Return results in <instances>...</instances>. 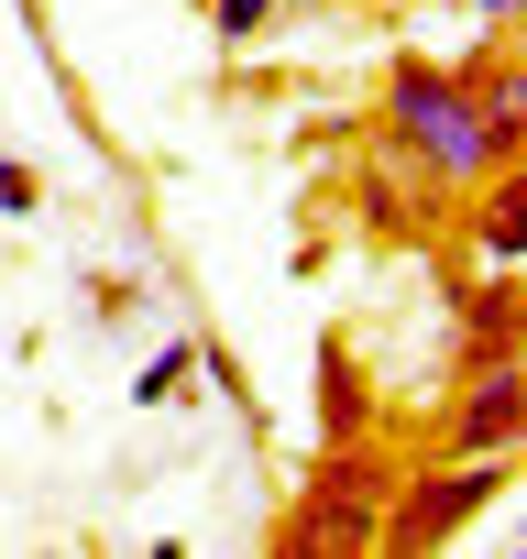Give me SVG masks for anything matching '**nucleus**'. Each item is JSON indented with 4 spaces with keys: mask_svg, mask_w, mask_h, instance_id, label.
I'll use <instances>...</instances> for the list:
<instances>
[{
    "mask_svg": "<svg viewBox=\"0 0 527 559\" xmlns=\"http://www.w3.org/2000/svg\"><path fill=\"white\" fill-rule=\"evenodd\" d=\"M385 154L418 176V187H440V198H461L472 176H494L483 165V121H472V88H461V67H440V56H385Z\"/></svg>",
    "mask_w": 527,
    "mask_h": 559,
    "instance_id": "obj_1",
    "label": "nucleus"
},
{
    "mask_svg": "<svg viewBox=\"0 0 527 559\" xmlns=\"http://www.w3.org/2000/svg\"><path fill=\"white\" fill-rule=\"evenodd\" d=\"M516 483V450H450V472H396L385 515H374V548L418 559V548H450L472 515H494Z\"/></svg>",
    "mask_w": 527,
    "mask_h": 559,
    "instance_id": "obj_2",
    "label": "nucleus"
},
{
    "mask_svg": "<svg viewBox=\"0 0 527 559\" xmlns=\"http://www.w3.org/2000/svg\"><path fill=\"white\" fill-rule=\"evenodd\" d=\"M385 493H396V472H385V450L374 439H330L319 450V472H308V504L286 515V548L297 559H319V548H374V515H385Z\"/></svg>",
    "mask_w": 527,
    "mask_h": 559,
    "instance_id": "obj_3",
    "label": "nucleus"
},
{
    "mask_svg": "<svg viewBox=\"0 0 527 559\" xmlns=\"http://www.w3.org/2000/svg\"><path fill=\"white\" fill-rule=\"evenodd\" d=\"M516 439H527V373H516V352L461 362V395L440 417V450H516Z\"/></svg>",
    "mask_w": 527,
    "mask_h": 559,
    "instance_id": "obj_4",
    "label": "nucleus"
},
{
    "mask_svg": "<svg viewBox=\"0 0 527 559\" xmlns=\"http://www.w3.org/2000/svg\"><path fill=\"white\" fill-rule=\"evenodd\" d=\"M461 88H472V121H483V165H516L527 154V78H516V56L505 45L461 56Z\"/></svg>",
    "mask_w": 527,
    "mask_h": 559,
    "instance_id": "obj_5",
    "label": "nucleus"
},
{
    "mask_svg": "<svg viewBox=\"0 0 527 559\" xmlns=\"http://www.w3.org/2000/svg\"><path fill=\"white\" fill-rule=\"evenodd\" d=\"M516 308H527V297H516V263H483L472 286L450 297V330H461V362H494V352H516V330H527Z\"/></svg>",
    "mask_w": 527,
    "mask_h": 559,
    "instance_id": "obj_6",
    "label": "nucleus"
},
{
    "mask_svg": "<svg viewBox=\"0 0 527 559\" xmlns=\"http://www.w3.org/2000/svg\"><path fill=\"white\" fill-rule=\"evenodd\" d=\"M330 439H374V384H363V362H352L341 330L319 341V450Z\"/></svg>",
    "mask_w": 527,
    "mask_h": 559,
    "instance_id": "obj_7",
    "label": "nucleus"
},
{
    "mask_svg": "<svg viewBox=\"0 0 527 559\" xmlns=\"http://www.w3.org/2000/svg\"><path fill=\"white\" fill-rule=\"evenodd\" d=\"M472 252L483 263H516L527 252V187H516V165L472 176Z\"/></svg>",
    "mask_w": 527,
    "mask_h": 559,
    "instance_id": "obj_8",
    "label": "nucleus"
},
{
    "mask_svg": "<svg viewBox=\"0 0 527 559\" xmlns=\"http://www.w3.org/2000/svg\"><path fill=\"white\" fill-rule=\"evenodd\" d=\"M198 395V341L176 330L165 352H143V373H132V406H187Z\"/></svg>",
    "mask_w": 527,
    "mask_h": 559,
    "instance_id": "obj_9",
    "label": "nucleus"
},
{
    "mask_svg": "<svg viewBox=\"0 0 527 559\" xmlns=\"http://www.w3.org/2000/svg\"><path fill=\"white\" fill-rule=\"evenodd\" d=\"M198 384H209L231 417H253V428H264V395H253V373H242V352H231V341H198Z\"/></svg>",
    "mask_w": 527,
    "mask_h": 559,
    "instance_id": "obj_10",
    "label": "nucleus"
},
{
    "mask_svg": "<svg viewBox=\"0 0 527 559\" xmlns=\"http://www.w3.org/2000/svg\"><path fill=\"white\" fill-rule=\"evenodd\" d=\"M286 23V0H209V34L242 56V45H264V34H276Z\"/></svg>",
    "mask_w": 527,
    "mask_h": 559,
    "instance_id": "obj_11",
    "label": "nucleus"
},
{
    "mask_svg": "<svg viewBox=\"0 0 527 559\" xmlns=\"http://www.w3.org/2000/svg\"><path fill=\"white\" fill-rule=\"evenodd\" d=\"M34 209H45V176L23 154H0V219H34Z\"/></svg>",
    "mask_w": 527,
    "mask_h": 559,
    "instance_id": "obj_12",
    "label": "nucleus"
},
{
    "mask_svg": "<svg viewBox=\"0 0 527 559\" xmlns=\"http://www.w3.org/2000/svg\"><path fill=\"white\" fill-rule=\"evenodd\" d=\"M143 308V286H132V274H89V319L110 330V319H132Z\"/></svg>",
    "mask_w": 527,
    "mask_h": 559,
    "instance_id": "obj_13",
    "label": "nucleus"
},
{
    "mask_svg": "<svg viewBox=\"0 0 527 559\" xmlns=\"http://www.w3.org/2000/svg\"><path fill=\"white\" fill-rule=\"evenodd\" d=\"M461 12H483V23H516V0H461Z\"/></svg>",
    "mask_w": 527,
    "mask_h": 559,
    "instance_id": "obj_14",
    "label": "nucleus"
},
{
    "mask_svg": "<svg viewBox=\"0 0 527 559\" xmlns=\"http://www.w3.org/2000/svg\"><path fill=\"white\" fill-rule=\"evenodd\" d=\"M286 12H352V0H286Z\"/></svg>",
    "mask_w": 527,
    "mask_h": 559,
    "instance_id": "obj_15",
    "label": "nucleus"
}]
</instances>
